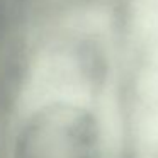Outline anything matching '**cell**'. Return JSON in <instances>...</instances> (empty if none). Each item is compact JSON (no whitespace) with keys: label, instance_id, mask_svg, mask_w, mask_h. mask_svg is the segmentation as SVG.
Masks as SVG:
<instances>
[{"label":"cell","instance_id":"obj_1","mask_svg":"<svg viewBox=\"0 0 158 158\" xmlns=\"http://www.w3.org/2000/svg\"><path fill=\"white\" fill-rule=\"evenodd\" d=\"M99 133L89 112L51 106L36 112L19 139L17 158H97Z\"/></svg>","mask_w":158,"mask_h":158}]
</instances>
